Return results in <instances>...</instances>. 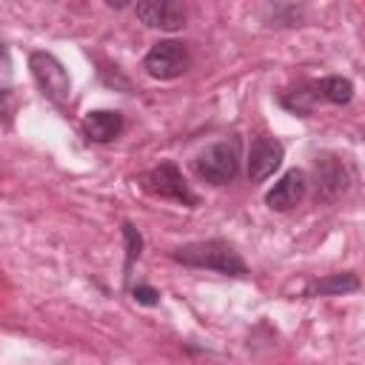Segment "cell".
<instances>
[{
  "mask_svg": "<svg viewBox=\"0 0 365 365\" xmlns=\"http://www.w3.org/2000/svg\"><path fill=\"white\" fill-rule=\"evenodd\" d=\"M177 262L182 265H191V268H208V271H217V274H225V277H242L248 274L242 257L234 251V245H228L225 240H200V242H188V245H180L174 254H171Z\"/></svg>",
  "mask_w": 365,
  "mask_h": 365,
  "instance_id": "obj_1",
  "label": "cell"
},
{
  "mask_svg": "<svg viewBox=\"0 0 365 365\" xmlns=\"http://www.w3.org/2000/svg\"><path fill=\"white\" fill-rule=\"evenodd\" d=\"M194 168H197V174H200L205 182H211V185H225V182H231V180L237 177V171H240V140L231 137V140H220V143L208 145V148L197 157Z\"/></svg>",
  "mask_w": 365,
  "mask_h": 365,
  "instance_id": "obj_2",
  "label": "cell"
},
{
  "mask_svg": "<svg viewBox=\"0 0 365 365\" xmlns=\"http://www.w3.org/2000/svg\"><path fill=\"white\" fill-rule=\"evenodd\" d=\"M29 68H31L34 83L40 86V91H43L51 103L63 106V103L71 97V80H68V71L63 68V63H60L54 54H48V51H31V57H29Z\"/></svg>",
  "mask_w": 365,
  "mask_h": 365,
  "instance_id": "obj_3",
  "label": "cell"
},
{
  "mask_svg": "<svg viewBox=\"0 0 365 365\" xmlns=\"http://www.w3.org/2000/svg\"><path fill=\"white\" fill-rule=\"evenodd\" d=\"M143 188L154 197H163V200H174V202H182V205H197L200 197L188 188V182L182 180L180 168L174 163H160L154 168H148L143 177H140Z\"/></svg>",
  "mask_w": 365,
  "mask_h": 365,
  "instance_id": "obj_4",
  "label": "cell"
},
{
  "mask_svg": "<svg viewBox=\"0 0 365 365\" xmlns=\"http://www.w3.org/2000/svg\"><path fill=\"white\" fill-rule=\"evenodd\" d=\"M143 68L154 80H174L188 68V48L177 40H160L148 48Z\"/></svg>",
  "mask_w": 365,
  "mask_h": 365,
  "instance_id": "obj_5",
  "label": "cell"
},
{
  "mask_svg": "<svg viewBox=\"0 0 365 365\" xmlns=\"http://www.w3.org/2000/svg\"><path fill=\"white\" fill-rule=\"evenodd\" d=\"M282 143L274 137H257L248 148V180L262 182L282 165Z\"/></svg>",
  "mask_w": 365,
  "mask_h": 365,
  "instance_id": "obj_6",
  "label": "cell"
},
{
  "mask_svg": "<svg viewBox=\"0 0 365 365\" xmlns=\"http://www.w3.org/2000/svg\"><path fill=\"white\" fill-rule=\"evenodd\" d=\"M134 14L145 26L163 29V31H177L185 26V9L177 0H143L134 6Z\"/></svg>",
  "mask_w": 365,
  "mask_h": 365,
  "instance_id": "obj_7",
  "label": "cell"
},
{
  "mask_svg": "<svg viewBox=\"0 0 365 365\" xmlns=\"http://www.w3.org/2000/svg\"><path fill=\"white\" fill-rule=\"evenodd\" d=\"M305 191H308V177L305 171L299 168H291L279 177V182H274V188L265 194V202L268 208L274 211H291L294 205H299L305 200Z\"/></svg>",
  "mask_w": 365,
  "mask_h": 365,
  "instance_id": "obj_8",
  "label": "cell"
},
{
  "mask_svg": "<svg viewBox=\"0 0 365 365\" xmlns=\"http://www.w3.org/2000/svg\"><path fill=\"white\" fill-rule=\"evenodd\" d=\"M120 131H123V114L120 111L97 108V111H88L83 117V134L91 143H111L120 137Z\"/></svg>",
  "mask_w": 365,
  "mask_h": 365,
  "instance_id": "obj_9",
  "label": "cell"
},
{
  "mask_svg": "<svg viewBox=\"0 0 365 365\" xmlns=\"http://www.w3.org/2000/svg\"><path fill=\"white\" fill-rule=\"evenodd\" d=\"M345 168L334 160V157H322L317 160V188L322 191V197H334L339 191H345Z\"/></svg>",
  "mask_w": 365,
  "mask_h": 365,
  "instance_id": "obj_10",
  "label": "cell"
},
{
  "mask_svg": "<svg viewBox=\"0 0 365 365\" xmlns=\"http://www.w3.org/2000/svg\"><path fill=\"white\" fill-rule=\"evenodd\" d=\"M359 288V279L354 274H331L325 279H317L308 285V297H317V294H351Z\"/></svg>",
  "mask_w": 365,
  "mask_h": 365,
  "instance_id": "obj_11",
  "label": "cell"
},
{
  "mask_svg": "<svg viewBox=\"0 0 365 365\" xmlns=\"http://www.w3.org/2000/svg\"><path fill=\"white\" fill-rule=\"evenodd\" d=\"M319 94H322L325 100L342 106V103H351V97H354V83L345 80V77H325V80H319Z\"/></svg>",
  "mask_w": 365,
  "mask_h": 365,
  "instance_id": "obj_12",
  "label": "cell"
},
{
  "mask_svg": "<svg viewBox=\"0 0 365 365\" xmlns=\"http://www.w3.org/2000/svg\"><path fill=\"white\" fill-rule=\"evenodd\" d=\"M123 240H125V268H131V262L143 251V237L131 222H123Z\"/></svg>",
  "mask_w": 365,
  "mask_h": 365,
  "instance_id": "obj_13",
  "label": "cell"
},
{
  "mask_svg": "<svg viewBox=\"0 0 365 365\" xmlns=\"http://www.w3.org/2000/svg\"><path fill=\"white\" fill-rule=\"evenodd\" d=\"M134 299H137L140 305H157V302H160V294H157L154 288H148V285H137V288H134Z\"/></svg>",
  "mask_w": 365,
  "mask_h": 365,
  "instance_id": "obj_14",
  "label": "cell"
}]
</instances>
